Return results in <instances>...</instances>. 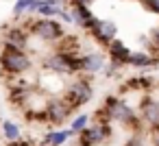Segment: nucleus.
<instances>
[{
  "label": "nucleus",
  "instance_id": "4468645a",
  "mask_svg": "<svg viewBox=\"0 0 159 146\" xmlns=\"http://www.w3.org/2000/svg\"><path fill=\"white\" fill-rule=\"evenodd\" d=\"M68 13H70L72 24H76V26H81V29H85L87 22L94 18L92 9H89V7H81V5H72V7L68 9Z\"/></svg>",
  "mask_w": 159,
  "mask_h": 146
},
{
  "label": "nucleus",
  "instance_id": "39448f33",
  "mask_svg": "<svg viewBox=\"0 0 159 146\" xmlns=\"http://www.w3.org/2000/svg\"><path fill=\"white\" fill-rule=\"evenodd\" d=\"M92 98H94V87H92L89 81H85V79H76V81L66 89V96H63V100L68 103L70 109H76V107H81V105H87Z\"/></svg>",
  "mask_w": 159,
  "mask_h": 146
},
{
  "label": "nucleus",
  "instance_id": "0eeeda50",
  "mask_svg": "<svg viewBox=\"0 0 159 146\" xmlns=\"http://www.w3.org/2000/svg\"><path fill=\"white\" fill-rule=\"evenodd\" d=\"M109 135H111L109 122H100V124H94V126H85L79 133V146H98Z\"/></svg>",
  "mask_w": 159,
  "mask_h": 146
},
{
  "label": "nucleus",
  "instance_id": "9b49d317",
  "mask_svg": "<svg viewBox=\"0 0 159 146\" xmlns=\"http://www.w3.org/2000/svg\"><path fill=\"white\" fill-rule=\"evenodd\" d=\"M5 46L18 48V50H26V46H29V33L22 26H11L5 33Z\"/></svg>",
  "mask_w": 159,
  "mask_h": 146
},
{
  "label": "nucleus",
  "instance_id": "f03ea898",
  "mask_svg": "<svg viewBox=\"0 0 159 146\" xmlns=\"http://www.w3.org/2000/svg\"><path fill=\"white\" fill-rule=\"evenodd\" d=\"M33 66L31 57L26 55V50H18V48H9L5 46L2 52H0V68L7 74H22L29 72Z\"/></svg>",
  "mask_w": 159,
  "mask_h": 146
},
{
  "label": "nucleus",
  "instance_id": "9d476101",
  "mask_svg": "<svg viewBox=\"0 0 159 146\" xmlns=\"http://www.w3.org/2000/svg\"><path fill=\"white\" fill-rule=\"evenodd\" d=\"M79 61H81V72H85V74H96L107 66L102 52H87V55L79 57Z\"/></svg>",
  "mask_w": 159,
  "mask_h": 146
},
{
  "label": "nucleus",
  "instance_id": "a878e982",
  "mask_svg": "<svg viewBox=\"0 0 159 146\" xmlns=\"http://www.w3.org/2000/svg\"><path fill=\"white\" fill-rule=\"evenodd\" d=\"M59 2H66V0H59Z\"/></svg>",
  "mask_w": 159,
  "mask_h": 146
},
{
  "label": "nucleus",
  "instance_id": "412c9836",
  "mask_svg": "<svg viewBox=\"0 0 159 146\" xmlns=\"http://www.w3.org/2000/svg\"><path fill=\"white\" fill-rule=\"evenodd\" d=\"M124 146H144V139H142V135H139V133H135V135H133Z\"/></svg>",
  "mask_w": 159,
  "mask_h": 146
},
{
  "label": "nucleus",
  "instance_id": "4be33fe9",
  "mask_svg": "<svg viewBox=\"0 0 159 146\" xmlns=\"http://www.w3.org/2000/svg\"><path fill=\"white\" fill-rule=\"evenodd\" d=\"M150 44L159 48V26H157V29H152V33H150Z\"/></svg>",
  "mask_w": 159,
  "mask_h": 146
},
{
  "label": "nucleus",
  "instance_id": "ddd939ff",
  "mask_svg": "<svg viewBox=\"0 0 159 146\" xmlns=\"http://www.w3.org/2000/svg\"><path fill=\"white\" fill-rule=\"evenodd\" d=\"M61 9L63 7H61L59 0H37L33 13H37L39 18H57Z\"/></svg>",
  "mask_w": 159,
  "mask_h": 146
},
{
  "label": "nucleus",
  "instance_id": "7ed1b4c3",
  "mask_svg": "<svg viewBox=\"0 0 159 146\" xmlns=\"http://www.w3.org/2000/svg\"><path fill=\"white\" fill-rule=\"evenodd\" d=\"M44 68L52 74H74V72H81V61H79V55L59 50L44 59Z\"/></svg>",
  "mask_w": 159,
  "mask_h": 146
},
{
  "label": "nucleus",
  "instance_id": "f257e3e1",
  "mask_svg": "<svg viewBox=\"0 0 159 146\" xmlns=\"http://www.w3.org/2000/svg\"><path fill=\"white\" fill-rule=\"evenodd\" d=\"M100 113H105V118H107V122H120V124H124V126H131V129H139V124H142V120H139V116L122 100V98H107L105 100V109L100 111Z\"/></svg>",
  "mask_w": 159,
  "mask_h": 146
},
{
  "label": "nucleus",
  "instance_id": "20e7f679",
  "mask_svg": "<svg viewBox=\"0 0 159 146\" xmlns=\"http://www.w3.org/2000/svg\"><path fill=\"white\" fill-rule=\"evenodd\" d=\"M85 31L100 44V46H109V42H113L116 37H118V24L113 22V20H100V18H92L89 22H87V26H85Z\"/></svg>",
  "mask_w": 159,
  "mask_h": 146
},
{
  "label": "nucleus",
  "instance_id": "393cba45",
  "mask_svg": "<svg viewBox=\"0 0 159 146\" xmlns=\"http://www.w3.org/2000/svg\"><path fill=\"white\" fill-rule=\"evenodd\" d=\"M152 146H159V129L155 131V137H152Z\"/></svg>",
  "mask_w": 159,
  "mask_h": 146
},
{
  "label": "nucleus",
  "instance_id": "6e6552de",
  "mask_svg": "<svg viewBox=\"0 0 159 146\" xmlns=\"http://www.w3.org/2000/svg\"><path fill=\"white\" fill-rule=\"evenodd\" d=\"M139 120H144L146 124H150L155 131L159 129V98H150L146 96L139 105Z\"/></svg>",
  "mask_w": 159,
  "mask_h": 146
},
{
  "label": "nucleus",
  "instance_id": "f3484780",
  "mask_svg": "<svg viewBox=\"0 0 159 146\" xmlns=\"http://www.w3.org/2000/svg\"><path fill=\"white\" fill-rule=\"evenodd\" d=\"M2 135H5L9 142H18V139L22 137V131H20V126H18L16 122L2 120Z\"/></svg>",
  "mask_w": 159,
  "mask_h": 146
},
{
  "label": "nucleus",
  "instance_id": "f8f14e48",
  "mask_svg": "<svg viewBox=\"0 0 159 146\" xmlns=\"http://www.w3.org/2000/svg\"><path fill=\"white\" fill-rule=\"evenodd\" d=\"M107 52H109V59H111V63H116V66H126V61H129V55H131V50H129V46L124 44V42H120L118 37L113 39V42H109V46H107Z\"/></svg>",
  "mask_w": 159,
  "mask_h": 146
},
{
  "label": "nucleus",
  "instance_id": "5701e85b",
  "mask_svg": "<svg viewBox=\"0 0 159 146\" xmlns=\"http://www.w3.org/2000/svg\"><path fill=\"white\" fill-rule=\"evenodd\" d=\"M57 18H61V20L66 22V24H72V20H70V13H68V9H61Z\"/></svg>",
  "mask_w": 159,
  "mask_h": 146
},
{
  "label": "nucleus",
  "instance_id": "423d86ee",
  "mask_svg": "<svg viewBox=\"0 0 159 146\" xmlns=\"http://www.w3.org/2000/svg\"><path fill=\"white\" fill-rule=\"evenodd\" d=\"M31 31L39 39H44V42H59L63 37V33H66L63 24L59 20H55V18H39V20H35L31 24Z\"/></svg>",
  "mask_w": 159,
  "mask_h": 146
},
{
  "label": "nucleus",
  "instance_id": "aec40b11",
  "mask_svg": "<svg viewBox=\"0 0 159 146\" xmlns=\"http://www.w3.org/2000/svg\"><path fill=\"white\" fill-rule=\"evenodd\" d=\"M139 2H142V7H144L146 11L159 16V0H139Z\"/></svg>",
  "mask_w": 159,
  "mask_h": 146
},
{
  "label": "nucleus",
  "instance_id": "b1692460",
  "mask_svg": "<svg viewBox=\"0 0 159 146\" xmlns=\"http://www.w3.org/2000/svg\"><path fill=\"white\" fill-rule=\"evenodd\" d=\"M70 2H72V5H81V7H89L94 0H70Z\"/></svg>",
  "mask_w": 159,
  "mask_h": 146
},
{
  "label": "nucleus",
  "instance_id": "1a4fd4ad",
  "mask_svg": "<svg viewBox=\"0 0 159 146\" xmlns=\"http://www.w3.org/2000/svg\"><path fill=\"white\" fill-rule=\"evenodd\" d=\"M70 107H68V103L63 100V98H52L50 103H48V107L44 109V113H46V120L48 122H52V124H61L68 116H70Z\"/></svg>",
  "mask_w": 159,
  "mask_h": 146
},
{
  "label": "nucleus",
  "instance_id": "dca6fc26",
  "mask_svg": "<svg viewBox=\"0 0 159 146\" xmlns=\"http://www.w3.org/2000/svg\"><path fill=\"white\" fill-rule=\"evenodd\" d=\"M70 137H72L70 131H48L44 137V144L46 146H63Z\"/></svg>",
  "mask_w": 159,
  "mask_h": 146
},
{
  "label": "nucleus",
  "instance_id": "bb28decb",
  "mask_svg": "<svg viewBox=\"0 0 159 146\" xmlns=\"http://www.w3.org/2000/svg\"><path fill=\"white\" fill-rule=\"evenodd\" d=\"M137 2H139V0H137Z\"/></svg>",
  "mask_w": 159,
  "mask_h": 146
},
{
  "label": "nucleus",
  "instance_id": "6ab92c4d",
  "mask_svg": "<svg viewBox=\"0 0 159 146\" xmlns=\"http://www.w3.org/2000/svg\"><path fill=\"white\" fill-rule=\"evenodd\" d=\"M87 122H89V116H87V113H79V116L72 120L70 129H68V131H70V135H79V133L87 126Z\"/></svg>",
  "mask_w": 159,
  "mask_h": 146
},
{
  "label": "nucleus",
  "instance_id": "2eb2a0df",
  "mask_svg": "<svg viewBox=\"0 0 159 146\" xmlns=\"http://www.w3.org/2000/svg\"><path fill=\"white\" fill-rule=\"evenodd\" d=\"M157 63H159V59L150 57V55L144 52V50L131 52V55H129V61H126V66H133V68H152V66H157Z\"/></svg>",
  "mask_w": 159,
  "mask_h": 146
},
{
  "label": "nucleus",
  "instance_id": "a211bd4d",
  "mask_svg": "<svg viewBox=\"0 0 159 146\" xmlns=\"http://www.w3.org/2000/svg\"><path fill=\"white\" fill-rule=\"evenodd\" d=\"M35 5H37V0H16V5H13V18H20L26 11H33Z\"/></svg>",
  "mask_w": 159,
  "mask_h": 146
}]
</instances>
